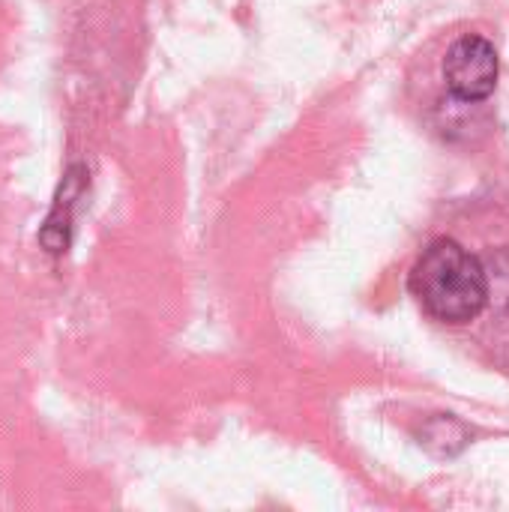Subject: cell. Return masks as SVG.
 <instances>
[{
	"instance_id": "obj_1",
	"label": "cell",
	"mask_w": 509,
	"mask_h": 512,
	"mask_svg": "<svg viewBox=\"0 0 509 512\" xmlns=\"http://www.w3.org/2000/svg\"><path fill=\"white\" fill-rule=\"evenodd\" d=\"M408 288L423 312L444 324H468L489 303V279L480 258L450 237H438L423 249Z\"/></svg>"
},
{
	"instance_id": "obj_2",
	"label": "cell",
	"mask_w": 509,
	"mask_h": 512,
	"mask_svg": "<svg viewBox=\"0 0 509 512\" xmlns=\"http://www.w3.org/2000/svg\"><path fill=\"white\" fill-rule=\"evenodd\" d=\"M444 78L462 102H483L498 84V51L486 36L468 33L456 39L444 57Z\"/></svg>"
}]
</instances>
